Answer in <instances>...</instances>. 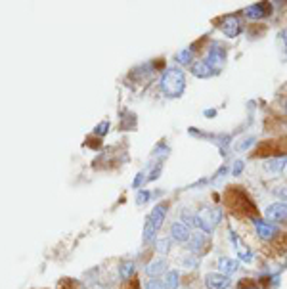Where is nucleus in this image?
I'll list each match as a JSON object with an SVG mask.
<instances>
[{
    "label": "nucleus",
    "instance_id": "7",
    "mask_svg": "<svg viewBox=\"0 0 287 289\" xmlns=\"http://www.w3.org/2000/svg\"><path fill=\"white\" fill-rule=\"evenodd\" d=\"M232 285L230 276H224L220 272H209L205 276V287L207 289H228Z\"/></svg>",
    "mask_w": 287,
    "mask_h": 289
},
{
    "label": "nucleus",
    "instance_id": "17",
    "mask_svg": "<svg viewBox=\"0 0 287 289\" xmlns=\"http://www.w3.org/2000/svg\"><path fill=\"white\" fill-rule=\"evenodd\" d=\"M161 282H163L165 289H178V285H180V274H178V270H167Z\"/></svg>",
    "mask_w": 287,
    "mask_h": 289
},
{
    "label": "nucleus",
    "instance_id": "19",
    "mask_svg": "<svg viewBox=\"0 0 287 289\" xmlns=\"http://www.w3.org/2000/svg\"><path fill=\"white\" fill-rule=\"evenodd\" d=\"M171 238H159L155 239V251H157L159 255H167L169 251H171Z\"/></svg>",
    "mask_w": 287,
    "mask_h": 289
},
{
    "label": "nucleus",
    "instance_id": "20",
    "mask_svg": "<svg viewBox=\"0 0 287 289\" xmlns=\"http://www.w3.org/2000/svg\"><path fill=\"white\" fill-rule=\"evenodd\" d=\"M155 234H157V230H155L150 222H146V226H144V236H142L144 243H151V241H155Z\"/></svg>",
    "mask_w": 287,
    "mask_h": 289
},
{
    "label": "nucleus",
    "instance_id": "11",
    "mask_svg": "<svg viewBox=\"0 0 287 289\" xmlns=\"http://www.w3.org/2000/svg\"><path fill=\"white\" fill-rule=\"evenodd\" d=\"M272 12V8L268 6V2H258V4H253V6L245 8L243 14L249 17V19H262L266 15Z\"/></svg>",
    "mask_w": 287,
    "mask_h": 289
},
{
    "label": "nucleus",
    "instance_id": "29",
    "mask_svg": "<svg viewBox=\"0 0 287 289\" xmlns=\"http://www.w3.org/2000/svg\"><path fill=\"white\" fill-rule=\"evenodd\" d=\"M243 171V161H236V165H234V174H239Z\"/></svg>",
    "mask_w": 287,
    "mask_h": 289
},
{
    "label": "nucleus",
    "instance_id": "24",
    "mask_svg": "<svg viewBox=\"0 0 287 289\" xmlns=\"http://www.w3.org/2000/svg\"><path fill=\"white\" fill-rule=\"evenodd\" d=\"M150 197H151V192H148V190H142V192H138L136 203H138V205H144V203L148 201Z\"/></svg>",
    "mask_w": 287,
    "mask_h": 289
},
{
    "label": "nucleus",
    "instance_id": "15",
    "mask_svg": "<svg viewBox=\"0 0 287 289\" xmlns=\"http://www.w3.org/2000/svg\"><path fill=\"white\" fill-rule=\"evenodd\" d=\"M239 268V260L230 259V257H220L218 259V272L224 276H232L234 272H237Z\"/></svg>",
    "mask_w": 287,
    "mask_h": 289
},
{
    "label": "nucleus",
    "instance_id": "28",
    "mask_svg": "<svg viewBox=\"0 0 287 289\" xmlns=\"http://www.w3.org/2000/svg\"><path fill=\"white\" fill-rule=\"evenodd\" d=\"M144 176H146L144 173H138V176L134 178V182H132V188H140V184L144 182Z\"/></svg>",
    "mask_w": 287,
    "mask_h": 289
},
{
    "label": "nucleus",
    "instance_id": "32",
    "mask_svg": "<svg viewBox=\"0 0 287 289\" xmlns=\"http://www.w3.org/2000/svg\"><path fill=\"white\" fill-rule=\"evenodd\" d=\"M285 38H287V29H285Z\"/></svg>",
    "mask_w": 287,
    "mask_h": 289
},
{
    "label": "nucleus",
    "instance_id": "12",
    "mask_svg": "<svg viewBox=\"0 0 287 289\" xmlns=\"http://www.w3.org/2000/svg\"><path fill=\"white\" fill-rule=\"evenodd\" d=\"M285 165H287V155H283V157H272V159H266L264 163H262V169H264V173L276 176V174H281V171L285 169Z\"/></svg>",
    "mask_w": 287,
    "mask_h": 289
},
{
    "label": "nucleus",
    "instance_id": "33",
    "mask_svg": "<svg viewBox=\"0 0 287 289\" xmlns=\"http://www.w3.org/2000/svg\"><path fill=\"white\" fill-rule=\"evenodd\" d=\"M285 108H287V101H285Z\"/></svg>",
    "mask_w": 287,
    "mask_h": 289
},
{
    "label": "nucleus",
    "instance_id": "4",
    "mask_svg": "<svg viewBox=\"0 0 287 289\" xmlns=\"http://www.w3.org/2000/svg\"><path fill=\"white\" fill-rule=\"evenodd\" d=\"M224 59H226V52H224L218 44H215V46L209 50L207 58H205V64H207L209 67L216 73L224 67Z\"/></svg>",
    "mask_w": 287,
    "mask_h": 289
},
{
    "label": "nucleus",
    "instance_id": "13",
    "mask_svg": "<svg viewBox=\"0 0 287 289\" xmlns=\"http://www.w3.org/2000/svg\"><path fill=\"white\" fill-rule=\"evenodd\" d=\"M230 239H232V243L236 245V253H237V259L241 260V262H251L253 260V253H251V249L245 245L243 241H239V238H237L236 234L232 232L230 234Z\"/></svg>",
    "mask_w": 287,
    "mask_h": 289
},
{
    "label": "nucleus",
    "instance_id": "30",
    "mask_svg": "<svg viewBox=\"0 0 287 289\" xmlns=\"http://www.w3.org/2000/svg\"><path fill=\"white\" fill-rule=\"evenodd\" d=\"M239 289H258L257 287V283H241V282H239Z\"/></svg>",
    "mask_w": 287,
    "mask_h": 289
},
{
    "label": "nucleus",
    "instance_id": "9",
    "mask_svg": "<svg viewBox=\"0 0 287 289\" xmlns=\"http://www.w3.org/2000/svg\"><path fill=\"white\" fill-rule=\"evenodd\" d=\"M207 234L205 232H192V238H190V241H188V251L192 255L195 253H203L205 251V247H207Z\"/></svg>",
    "mask_w": 287,
    "mask_h": 289
},
{
    "label": "nucleus",
    "instance_id": "14",
    "mask_svg": "<svg viewBox=\"0 0 287 289\" xmlns=\"http://www.w3.org/2000/svg\"><path fill=\"white\" fill-rule=\"evenodd\" d=\"M165 272H167V260H165V257H157V259H153L146 266V274L148 276H151V278H157V276H165Z\"/></svg>",
    "mask_w": 287,
    "mask_h": 289
},
{
    "label": "nucleus",
    "instance_id": "1",
    "mask_svg": "<svg viewBox=\"0 0 287 289\" xmlns=\"http://www.w3.org/2000/svg\"><path fill=\"white\" fill-rule=\"evenodd\" d=\"M186 88V75L180 67H169L161 75V90L169 98H178Z\"/></svg>",
    "mask_w": 287,
    "mask_h": 289
},
{
    "label": "nucleus",
    "instance_id": "31",
    "mask_svg": "<svg viewBox=\"0 0 287 289\" xmlns=\"http://www.w3.org/2000/svg\"><path fill=\"white\" fill-rule=\"evenodd\" d=\"M203 115H205V117H215L216 113H215V109H207V111H205Z\"/></svg>",
    "mask_w": 287,
    "mask_h": 289
},
{
    "label": "nucleus",
    "instance_id": "16",
    "mask_svg": "<svg viewBox=\"0 0 287 289\" xmlns=\"http://www.w3.org/2000/svg\"><path fill=\"white\" fill-rule=\"evenodd\" d=\"M192 73H194L195 77H199V79H207L211 75H215V71L205 64V59H195L194 64H192Z\"/></svg>",
    "mask_w": 287,
    "mask_h": 289
},
{
    "label": "nucleus",
    "instance_id": "25",
    "mask_svg": "<svg viewBox=\"0 0 287 289\" xmlns=\"http://www.w3.org/2000/svg\"><path fill=\"white\" fill-rule=\"evenodd\" d=\"M108 130H109V123H108V121H104V123H100L98 127H96V130H94V132H96L98 136H104V134H108Z\"/></svg>",
    "mask_w": 287,
    "mask_h": 289
},
{
    "label": "nucleus",
    "instance_id": "3",
    "mask_svg": "<svg viewBox=\"0 0 287 289\" xmlns=\"http://www.w3.org/2000/svg\"><path fill=\"white\" fill-rule=\"evenodd\" d=\"M264 217L268 222L272 224H287V203L280 201V203H272L268 205L264 211Z\"/></svg>",
    "mask_w": 287,
    "mask_h": 289
},
{
    "label": "nucleus",
    "instance_id": "5",
    "mask_svg": "<svg viewBox=\"0 0 287 289\" xmlns=\"http://www.w3.org/2000/svg\"><path fill=\"white\" fill-rule=\"evenodd\" d=\"M190 238H192V230H190V226L184 224L182 220L172 222L171 224V239L172 241H176V243H188Z\"/></svg>",
    "mask_w": 287,
    "mask_h": 289
},
{
    "label": "nucleus",
    "instance_id": "23",
    "mask_svg": "<svg viewBox=\"0 0 287 289\" xmlns=\"http://www.w3.org/2000/svg\"><path fill=\"white\" fill-rule=\"evenodd\" d=\"M144 289H165V285L157 278H151V280H148V282L144 283Z\"/></svg>",
    "mask_w": 287,
    "mask_h": 289
},
{
    "label": "nucleus",
    "instance_id": "22",
    "mask_svg": "<svg viewBox=\"0 0 287 289\" xmlns=\"http://www.w3.org/2000/svg\"><path fill=\"white\" fill-rule=\"evenodd\" d=\"M182 262H184V266L186 268H197L199 266V259H197V257H195V255H188V257H184V260H182Z\"/></svg>",
    "mask_w": 287,
    "mask_h": 289
},
{
    "label": "nucleus",
    "instance_id": "26",
    "mask_svg": "<svg viewBox=\"0 0 287 289\" xmlns=\"http://www.w3.org/2000/svg\"><path fill=\"white\" fill-rule=\"evenodd\" d=\"M253 144H255V138H249V140H245L243 144H237V150L243 152V150H247V148H251Z\"/></svg>",
    "mask_w": 287,
    "mask_h": 289
},
{
    "label": "nucleus",
    "instance_id": "8",
    "mask_svg": "<svg viewBox=\"0 0 287 289\" xmlns=\"http://www.w3.org/2000/svg\"><path fill=\"white\" fill-rule=\"evenodd\" d=\"M218 27L228 38H236L239 35V31H241V22L237 17H234V15H228V17H224L222 22L218 23Z\"/></svg>",
    "mask_w": 287,
    "mask_h": 289
},
{
    "label": "nucleus",
    "instance_id": "2",
    "mask_svg": "<svg viewBox=\"0 0 287 289\" xmlns=\"http://www.w3.org/2000/svg\"><path fill=\"white\" fill-rule=\"evenodd\" d=\"M201 218V222H203V232L205 234H211V232L215 230V226L220 224V220H222V211L218 209V207H203V209L197 213Z\"/></svg>",
    "mask_w": 287,
    "mask_h": 289
},
{
    "label": "nucleus",
    "instance_id": "6",
    "mask_svg": "<svg viewBox=\"0 0 287 289\" xmlns=\"http://www.w3.org/2000/svg\"><path fill=\"white\" fill-rule=\"evenodd\" d=\"M253 224L257 228V234L260 239H272L276 238V234L280 232V228L268 220H262V218H253Z\"/></svg>",
    "mask_w": 287,
    "mask_h": 289
},
{
    "label": "nucleus",
    "instance_id": "18",
    "mask_svg": "<svg viewBox=\"0 0 287 289\" xmlns=\"http://www.w3.org/2000/svg\"><path fill=\"white\" fill-rule=\"evenodd\" d=\"M134 272H136V264L134 262H122V264H119V276H121L122 280H130L132 276H134Z\"/></svg>",
    "mask_w": 287,
    "mask_h": 289
},
{
    "label": "nucleus",
    "instance_id": "10",
    "mask_svg": "<svg viewBox=\"0 0 287 289\" xmlns=\"http://www.w3.org/2000/svg\"><path fill=\"white\" fill-rule=\"evenodd\" d=\"M165 217H167V205L165 203H159V205H155V207L151 209L150 217H148V222L159 232V228L165 222Z\"/></svg>",
    "mask_w": 287,
    "mask_h": 289
},
{
    "label": "nucleus",
    "instance_id": "27",
    "mask_svg": "<svg viewBox=\"0 0 287 289\" xmlns=\"http://www.w3.org/2000/svg\"><path fill=\"white\" fill-rule=\"evenodd\" d=\"M274 192H276V195H280L281 199H285V201H287V188H285V186H280V188H276ZM285 201H283V203H285Z\"/></svg>",
    "mask_w": 287,
    "mask_h": 289
},
{
    "label": "nucleus",
    "instance_id": "21",
    "mask_svg": "<svg viewBox=\"0 0 287 289\" xmlns=\"http://www.w3.org/2000/svg\"><path fill=\"white\" fill-rule=\"evenodd\" d=\"M176 61H178L180 65H192L194 64V61H192V50H190V48L180 50L178 54H176Z\"/></svg>",
    "mask_w": 287,
    "mask_h": 289
}]
</instances>
